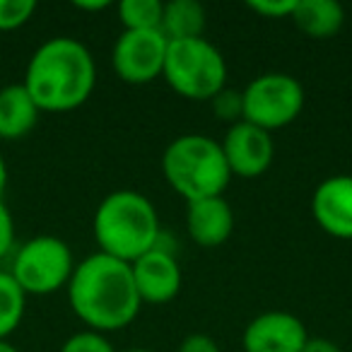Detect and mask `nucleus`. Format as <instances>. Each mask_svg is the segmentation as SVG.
<instances>
[{
  "mask_svg": "<svg viewBox=\"0 0 352 352\" xmlns=\"http://www.w3.org/2000/svg\"><path fill=\"white\" fill-rule=\"evenodd\" d=\"M68 299L75 316L94 333L128 326L142 304L133 283L131 263L102 251L75 265L68 283Z\"/></svg>",
  "mask_w": 352,
  "mask_h": 352,
  "instance_id": "1",
  "label": "nucleus"
},
{
  "mask_svg": "<svg viewBox=\"0 0 352 352\" xmlns=\"http://www.w3.org/2000/svg\"><path fill=\"white\" fill-rule=\"evenodd\" d=\"M97 82V65L82 41L56 36L32 54L25 89L39 111H73L89 99Z\"/></svg>",
  "mask_w": 352,
  "mask_h": 352,
  "instance_id": "2",
  "label": "nucleus"
},
{
  "mask_svg": "<svg viewBox=\"0 0 352 352\" xmlns=\"http://www.w3.org/2000/svg\"><path fill=\"white\" fill-rule=\"evenodd\" d=\"M92 230L99 251L126 263L155 249L162 234L160 217L150 198L131 188L109 193L99 203Z\"/></svg>",
  "mask_w": 352,
  "mask_h": 352,
  "instance_id": "3",
  "label": "nucleus"
},
{
  "mask_svg": "<svg viewBox=\"0 0 352 352\" xmlns=\"http://www.w3.org/2000/svg\"><path fill=\"white\" fill-rule=\"evenodd\" d=\"M162 174L188 203L222 196L232 179L222 145L201 133H186L166 145L162 155Z\"/></svg>",
  "mask_w": 352,
  "mask_h": 352,
  "instance_id": "4",
  "label": "nucleus"
},
{
  "mask_svg": "<svg viewBox=\"0 0 352 352\" xmlns=\"http://www.w3.org/2000/svg\"><path fill=\"white\" fill-rule=\"evenodd\" d=\"M162 78L176 94L193 102L208 99L225 89L227 63L215 44L208 39H179L169 41Z\"/></svg>",
  "mask_w": 352,
  "mask_h": 352,
  "instance_id": "5",
  "label": "nucleus"
},
{
  "mask_svg": "<svg viewBox=\"0 0 352 352\" xmlns=\"http://www.w3.org/2000/svg\"><path fill=\"white\" fill-rule=\"evenodd\" d=\"M75 270L73 251L63 239L41 234L25 241L15 251L10 275L17 280L25 294H54L68 287Z\"/></svg>",
  "mask_w": 352,
  "mask_h": 352,
  "instance_id": "6",
  "label": "nucleus"
},
{
  "mask_svg": "<svg viewBox=\"0 0 352 352\" xmlns=\"http://www.w3.org/2000/svg\"><path fill=\"white\" fill-rule=\"evenodd\" d=\"M241 97L244 121L268 133L289 126L304 109V87L287 73L258 75L241 89Z\"/></svg>",
  "mask_w": 352,
  "mask_h": 352,
  "instance_id": "7",
  "label": "nucleus"
},
{
  "mask_svg": "<svg viewBox=\"0 0 352 352\" xmlns=\"http://www.w3.org/2000/svg\"><path fill=\"white\" fill-rule=\"evenodd\" d=\"M169 39L162 30H123L113 44L111 63L123 82L147 85L164 70Z\"/></svg>",
  "mask_w": 352,
  "mask_h": 352,
  "instance_id": "8",
  "label": "nucleus"
},
{
  "mask_svg": "<svg viewBox=\"0 0 352 352\" xmlns=\"http://www.w3.org/2000/svg\"><path fill=\"white\" fill-rule=\"evenodd\" d=\"M225 160L230 164L232 176L241 179H256L265 174L273 164L275 157V142L273 135L263 128L254 126L249 121H239L230 126L225 140L220 142Z\"/></svg>",
  "mask_w": 352,
  "mask_h": 352,
  "instance_id": "9",
  "label": "nucleus"
},
{
  "mask_svg": "<svg viewBox=\"0 0 352 352\" xmlns=\"http://www.w3.org/2000/svg\"><path fill=\"white\" fill-rule=\"evenodd\" d=\"M309 340L307 328L294 314L289 311H263L244 328L246 352H302Z\"/></svg>",
  "mask_w": 352,
  "mask_h": 352,
  "instance_id": "10",
  "label": "nucleus"
},
{
  "mask_svg": "<svg viewBox=\"0 0 352 352\" xmlns=\"http://www.w3.org/2000/svg\"><path fill=\"white\" fill-rule=\"evenodd\" d=\"M133 283H135L138 297L147 304H166L182 292V265L176 254L162 249H152L131 263Z\"/></svg>",
  "mask_w": 352,
  "mask_h": 352,
  "instance_id": "11",
  "label": "nucleus"
},
{
  "mask_svg": "<svg viewBox=\"0 0 352 352\" xmlns=\"http://www.w3.org/2000/svg\"><path fill=\"white\" fill-rule=\"evenodd\" d=\"M311 215L326 234L352 239V176L336 174L323 179L311 196Z\"/></svg>",
  "mask_w": 352,
  "mask_h": 352,
  "instance_id": "12",
  "label": "nucleus"
},
{
  "mask_svg": "<svg viewBox=\"0 0 352 352\" xmlns=\"http://www.w3.org/2000/svg\"><path fill=\"white\" fill-rule=\"evenodd\" d=\"M186 227L198 246L212 249L225 244L234 232V210L222 196L201 198L188 203Z\"/></svg>",
  "mask_w": 352,
  "mask_h": 352,
  "instance_id": "13",
  "label": "nucleus"
},
{
  "mask_svg": "<svg viewBox=\"0 0 352 352\" xmlns=\"http://www.w3.org/2000/svg\"><path fill=\"white\" fill-rule=\"evenodd\" d=\"M39 107L25 85H8L0 89V138L3 140H20L30 135L39 121Z\"/></svg>",
  "mask_w": 352,
  "mask_h": 352,
  "instance_id": "14",
  "label": "nucleus"
},
{
  "mask_svg": "<svg viewBox=\"0 0 352 352\" xmlns=\"http://www.w3.org/2000/svg\"><path fill=\"white\" fill-rule=\"evenodd\" d=\"M289 20L311 39H328L342 30L345 10L336 0H297V8Z\"/></svg>",
  "mask_w": 352,
  "mask_h": 352,
  "instance_id": "15",
  "label": "nucleus"
},
{
  "mask_svg": "<svg viewBox=\"0 0 352 352\" xmlns=\"http://www.w3.org/2000/svg\"><path fill=\"white\" fill-rule=\"evenodd\" d=\"M206 32V8L198 0H171L162 12V34L169 41L201 39Z\"/></svg>",
  "mask_w": 352,
  "mask_h": 352,
  "instance_id": "16",
  "label": "nucleus"
},
{
  "mask_svg": "<svg viewBox=\"0 0 352 352\" xmlns=\"http://www.w3.org/2000/svg\"><path fill=\"white\" fill-rule=\"evenodd\" d=\"M27 294L10 275V270H0V340H8L20 328L25 316Z\"/></svg>",
  "mask_w": 352,
  "mask_h": 352,
  "instance_id": "17",
  "label": "nucleus"
},
{
  "mask_svg": "<svg viewBox=\"0 0 352 352\" xmlns=\"http://www.w3.org/2000/svg\"><path fill=\"white\" fill-rule=\"evenodd\" d=\"M164 3L160 0H121L118 20L126 30H162Z\"/></svg>",
  "mask_w": 352,
  "mask_h": 352,
  "instance_id": "18",
  "label": "nucleus"
},
{
  "mask_svg": "<svg viewBox=\"0 0 352 352\" xmlns=\"http://www.w3.org/2000/svg\"><path fill=\"white\" fill-rule=\"evenodd\" d=\"M36 12V0H0V32L27 25Z\"/></svg>",
  "mask_w": 352,
  "mask_h": 352,
  "instance_id": "19",
  "label": "nucleus"
},
{
  "mask_svg": "<svg viewBox=\"0 0 352 352\" xmlns=\"http://www.w3.org/2000/svg\"><path fill=\"white\" fill-rule=\"evenodd\" d=\"M210 104H212L215 116L222 118V121H230L232 126L244 121V97H241V92H236V89L225 87L220 94H215V97L210 99Z\"/></svg>",
  "mask_w": 352,
  "mask_h": 352,
  "instance_id": "20",
  "label": "nucleus"
},
{
  "mask_svg": "<svg viewBox=\"0 0 352 352\" xmlns=\"http://www.w3.org/2000/svg\"><path fill=\"white\" fill-rule=\"evenodd\" d=\"M58 352H116V347L104 338V333L82 331L70 336L68 340L60 345Z\"/></svg>",
  "mask_w": 352,
  "mask_h": 352,
  "instance_id": "21",
  "label": "nucleus"
},
{
  "mask_svg": "<svg viewBox=\"0 0 352 352\" xmlns=\"http://www.w3.org/2000/svg\"><path fill=\"white\" fill-rule=\"evenodd\" d=\"M249 8L258 15L278 20V17H292L297 0H249Z\"/></svg>",
  "mask_w": 352,
  "mask_h": 352,
  "instance_id": "22",
  "label": "nucleus"
},
{
  "mask_svg": "<svg viewBox=\"0 0 352 352\" xmlns=\"http://www.w3.org/2000/svg\"><path fill=\"white\" fill-rule=\"evenodd\" d=\"M12 244H15V220L0 198V258H6L10 254Z\"/></svg>",
  "mask_w": 352,
  "mask_h": 352,
  "instance_id": "23",
  "label": "nucleus"
},
{
  "mask_svg": "<svg viewBox=\"0 0 352 352\" xmlns=\"http://www.w3.org/2000/svg\"><path fill=\"white\" fill-rule=\"evenodd\" d=\"M179 352H220V345L206 333H191L182 340Z\"/></svg>",
  "mask_w": 352,
  "mask_h": 352,
  "instance_id": "24",
  "label": "nucleus"
},
{
  "mask_svg": "<svg viewBox=\"0 0 352 352\" xmlns=\"http://www.w3.org/2000/svg\"><path fill=\"white\" fill-rule=\"evenodd\" d=\"M302 352H342V350L338 342L328 340V338H309V340L304 342Z\"/></svg>",
  "mask_w": 352,
  "mask_h": 352,
  "instance_id": "25",
  "label": "nucleus"
},
{
  "mask_svg": "<svg viewBox=\"0 0 352 352\" xmlns=\"http://www.w3.org/2000/svg\"><path fill=\"white\" fill-rule=\"evenodd\" d=\"M75 8H80V10H89V12L107 10L109 0H78V3H75Z\"/></svg>",
  "mask_w": 352,
  "mask_h": 352,
  "instance_id": "26",
  "label": "nucleus"
},
{
  "mask_svg": "<svg viewBox=\"0 0 352 352\" xmlns=\"http://www.w3.org/2000/svg\"><path fill=\"white\" fill-rule=\"evenodd\" d=\"M6 186H8V164H6V160L0 157V198H3Z\"/></svg>",
  "mask_w": 352,
  "mask_h": 352,
  "instance_id": "27",
  "label": "nucleus"
},
{
  "mask_svg": "<svg viewBox=\"0 0 352 352\" xmlns=\"http://www.w3.org/2000/svg\"><path fill=\"white\" fill-rule=\"evenodd\" d=\"M0 352H17V347H12L8 340H0Z\"/></svg>",
  "mask_w": 352,
  "mask_h": 352,
  "instance_id": "28",
  "label": "nucleus"
},
{
  "mask_svg": "<svg viewBox=\"0 0 352 352\" xmlns=\"http://www.w3.org/2000/svg\"><path fill=\"white\" fill-rule=\"evenodd\" d=\"M123 352H152V350H147V347H128V350H123Z\"/></svg>",
  "mask_w": 352,
  "mask_h": 352,
  "instance_id": "29",
  "label": "nucleus"
}]
</instances>
